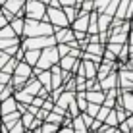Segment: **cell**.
Returning a JSON list of instances; mask_svg holds the SVG:
<instances>
[{
    "instance_id": "cell-13",
    "label": "cell",
    "mask_w": 133,
    "mask_h": 133,
    "mask_svg": "<svg viewBox=\"0 0 133 133\" xmlns=\"http://www.w3.org/2000/svg\"><path fill=\"white\" fill-rule=\"evenodd\" d=\"M39 56H41V50L31 48V50H27V54H25V62L29 64V66H37V62H39Z\"/></svg>"
},
{
    "instance_id": "cell-30",
    "label": "cell",
    "mask_w": 133,
    "mask_h": 133,
    "mask_svg": "<svg viewBox=\"0 0 133 133\" xmlns=\"http://www.w3.org/2000/svg\"><path fill=\"white\" fill-rule=\"evenodd\" d=\"M73 2H75V0H60V4H64V6H70Z\"/></svg>"
},
{
    "instance_id": "cell-23",
    "label": "cell",
    "mask_w": 133,
    "mask_h": 133,
    "mask_svg": "<svg viewBox=\"0 0 133 133\" xmlns=\"http://www.w3.org/2000/svg\"><path fill=\"white\" fill-rule=\"evenodd\" d=\"M98 108H100V104H95V102H89V104H87V110H85V112L87 114H89V116H97V114H98Z\"/></svg>"
},
{
    "instance_id": "cell-32",
    "label": "cell",
    "mask_w": 133,
    "mask_h": 133,
    "mask_svg": "<svg viewBox=\"0 0 133 133\" xmlns=\"http://www.w3.org/2000/svg\"><path fill=\"white\" fill-rule=\"evenodd\" d=\"M129 68L133 70V56H131V60H129Z\"/></svg>"
},
{
    "instance_id": "cell-25",
    "label": "cell",
    "mask_w": 133,
    "mask_h": 133,
    "mask_svg": "<svg viewBox=\"0 0 133 133\" xmlns=\"http://www.w3.org/2000/svg\"><path fill=\"white\" fill-rule=\"evenodd\" d=\"M64 12H66V17H68V21H73V19H75V14H77V10H75V8H71V6H66V10H64Z\"/></svg>"
},
{
    "instance_id": "cell-22",
    "label": "cell",
    "mask_w": 133,
    "mask_h": 133,
    "mask_svg": "<svg viewBox=\"0 0 133 133\" xmlns=\"http://www.w3.org/2000/svg\"><path fill=\"white\" fill-rule=\"evenodd\" d=\"M106 125H114L118 127V116H116V110H110L108 116H106Z\"/></svg>"
},
{
    "instance_id": "cell-4",
    "label": "cell",
    "mask_w": 133,
    "mask_h": 133,
    "mask_svg": "<svg viewBox=\"0 0 133 133\" xmlns=\"http://www.w3.org/2000/svg\"><path fill=\"white\" fill-rule=\"evenodd\" d=\"M52 43H54V39H52V35L50 37H31L29 41H25V46L23 48H35V50H39V48H46V46H52Z\"/></svg>"
},
{
    "instance_id": "cell-5",
    "label": "cell",
    "mask_w": 133,
    "mask_h": 133,
    "mask_svg": "<svg viewBox=\"0 0 133 133\" xmlns=\"http://www.w3.org/2000/svg\"><path fill=\"white\" fill-rule=\"evenodd\" d=\"M46 16H48V21L52 25H60V27H66L70 21H68V17H66V14H64L62 10H58V8H52L50 6L48 10H46Z\"/></svg>"
},
{
    "instance_id": "cell-1",
    "label": "cell",
    "mask_w": 133,
    "mask_h": 133,
    "mask_svg": "<svg viewBox=\"0 0 133 133\" xmlns=\"http://www.w3.org/2000/svg\"><path fill=\"white\" fill-rule=\"evenodd\" d=\"M31 77V66L27 64L25 60L23 62H17L16 70H14V79L10 81V83L14 85V89H19V87L25 85V81Z\"/></svg>"
},
{
    "instance_id": "cell-11",
    "label": "cell",
    "mask_w": 133,
    "mask_h": 133,
    "mask_svg": "<svg viewBox=\"0 0 133 133\" xmlns=\"http://www.w3.org/2000/svg\"><path fill=\"white\" fill-rule=\"evenodd\" d=\"M14 98L17 100L19 104H31L33 102V95H29L25 89H21V91H17L16 95H14Z\"/></svg>"
},
{
    "instance_id": "cell-15",
    "label": "cell",
    "mask_w": 133,
    "mask_h": 133,
    "mask_svg": "<svg viewBox=\"0 0 133 133\" xmlns=\"http://www.w3.org/2000/svg\"><path fill=\"white\" fill-rule=\"evenodd\" d=\"M60 123H52V122H43L39 127V133H56Z\"/></svg>"
},
{
    "instance_id": "cell-27",
    "label": "cell",
    "mask_w": 133,
    "mask_h": 133,
    "mask_svg": "<svg viewBox=\"0 0 133 133\" xmlns=\"http://www.w3.org/2000/svg\"><path fill=\"white\" fill-rule=\"evenodd\" d=\"M116 116H118V123H120V122H123V120L127 118V112L123 110V106H122V108H120V106L116 108Z\"/></svg>"
},
{
    "instance_id": "cell-19",
    "label": "cell",
    "mask_w": 133,
    "mask_h": 133,
    "mask_svg": "<svg viewBox=\"0 0 133 133\" xmlns=\"http://www.w3.org/2000/svg\"><path fill=\"white\" fill-rule=\"evenodd\" d=\"M37 73H39V81H41V85L44 83V87H46V89H50V71L48 70H44L43 73H41L39 70H35Z\"/></svg>"
},
{
    "instance_id": "cell-10",
    "label": "cell",
    "mask_w": 133,
    "mask_h": 133,
    "mask_svg": "<svg viewBox=\"0 0 133 133\" xmlns=\"http://www.w3.org/2000/svg\"><path fill=\"white\" fill-rule=\"evenodd\" d=\"M77 66H79V62H77L75 58L71 56V54H70V56H62V62H60V68H62V70H66V71H73Z\"/></svg>"
},
{
    "instance_id": "cell-3",
    "label": "cell",
    "mask_w": 133,
    "mask_h": 133,
    "mask_svg": "<svg viewBox=\"0 0 133 133\" xmlns=\"http://www.w3.org/2000/svg\"><path fill=\"white\" fill-rule=\"evenodd\" d=\"M25 10H27V17H29V19H41V17L46 14L44 4L41 2V0H27Z\"/></svg>"
},
{
    "instance_id": "cell-9",
    "label": "cell",
    "mask_w": 133,
    "mask_h": 133,
    "mask_svg": "<svg viewBox=\"0 0 133 133\" xmlns=\"http://www.w3.org/2000/svg\"><path fill=\"white\" fill-rule=\"evenodd\" d=\"M87 102H95V104H104V98H106V93H100V91H87L85 93Z\"/></svg>"
},
{
    "instance_id": "cell-2",
    "label": "cell",
    "mask_w": 133,
    "mask_h": 133,
    "mask_svg": "<svg viewBox=\"0 0 133 133\" xmlns=\"http://www.w3.org/2000/svg\"><path fill=\"white\" fill-rule=\"evenodd\" d=\"M58 60H60V54H58V48L54 46H46L41 52L39 62H37V70H48L50 66H54Z\"/></svg>"
},
{
    "instance_id": "cell-34",
    "label": "cell",
    "mask_w": 133,
    "mask_h": 133,
    "mask_svg": "<svg viewBox=\"0 0 133 133\" xmlns=\"http://www.w3.org/2000/svg\"><path fill=\"white\" fill-rule=\"evenodd\" d=\"M0 133H2V129H0Z\"/></svg>"
},
{
    "instance_id": "cell-33",
    "label": "cell",
    "mask_w": 133,
    "mask_h": 133,
    "mask_svg": "<svg viewBox=\"0 0 133 133\" xmlns=\"http://www.w3.org/2000/svg\"><path fill=\"white\" fill-rule=\"evenodd\" d=\"M0 4H6V0H0Z\"/></svg>"
},
{
    "instance_id": "cell-20",
    "label": "cell",
    "mask_w": 133,
    "mask_h": 133,
    "mask_svg": "<svg viewBox=\"0 0 133 133\" xmlns=\"http://www.w3.org/2000/svg\"><path fill=\"white\" fill-rule=\"evenodd\" d=\"M16 66H17V58H10L6 64H4V68H2V71H6V73H14V70H16Z\"/></svg>"
},
{
    "instance_id": "cell-29",
    "label": "cell",
    "mask_w": 133,
    "mask_h": 133,
    "mask_svg": "<svg viewBox=\"0 0 133 133\" xmlns=\"http://www.w3.org/2000/svg\"><path fill=\"white\" fill-rule=\"evenodd\" d=\"M56 133H73V127L70 125V123H64V127H58Z\"/></svg>"
},
{
    "instance_id": "cell-21",
    "label": "cell",
    "mask_w": 133,
    "mask_h": 133,
    "mask_svg": "<svg viewBox=\"0 0 133 133\" xmlns=\"http://www.w3.org/2000/svg\"><path fill=\"white\" fill-rule=\"evenodd\" d=\"M116 85V75H108V77H102V83H100V87L102 89H110V87H114Z\"/></svg>"
},
{
    "instance_id": "cell-17",
    "label": "cell",
    "mask_w": 133,
    "mask_h": 133,
    "mask_svg": "<svg viewBox=\"0 0 133 133\" xmlns=\"http://www.w3.org/2000/svg\"><path fill=\"white\" fill-rule=\"evenodd\" d=\"M122 106L125 108L127 114H133V93H123V102Z\"/></svg>"
},
{
    "instance_id": "cell-24",
    "label": "cell",
    "mask_w": 133,
    "mask_h": 133,
    "mask_svg": "<svg viewBox=\"0 0 133 133\" xmlns=\"http://www.w3.org/2000/svg\"><path fill=\"white\" fill-rule=\"evenodd\" d=\"M98 23H100V31H104V29L110 25V16H108V14H102V16H98Z\"/></svg>"
},
{
    "instance_id": "cell-31",
    "label": "cell",
    "mask_w": 133,
    "mask_h": 133,
    "mask_svg": "<svg viewBox=\"0 0 133 133\" xmlns=\"http://www.w3.org/2000/svg\"><path fill=\"white\" fill-rule=\"evenodd\" d=\"M129 43H131V46H133V31L129 33Z\"/></svg>"
},
{
    "instance_id": "cell-12",
    "label": "cell",
    "mask_w": 133,
    "mask_h": 133,
    "mask_svg": "<svg viewBox=\"0 0 133 133\" xmlns=\"http://www.w3.org/2000/svg\"><path fill=\"white\" fill-rule=\"evenodd\" d=\"M23 89H25L29 95H33V97H35V95H39V91H41V81H39V79H31L29 83H25Z\"/></svg>"
},
{
    "instance_id": "cell-8",
    "label": "cell",
    "mask_w": 133,
    "mask_h": 133,
    "mask_svg": "<svg viewBox=\"0 0 133 133\" xmlns=\"http://www.w3.org/2000/svg\"><path fill=\"white\" fill-rule=\"evenodd\" d=\"M87 29H89V16L83 12L81 17H75V19H73V31H81V33H85Z\"/></svg>"
},
{
    "instance_id": "cell-16",
    "label": "cell",
    "mask_w": 133,
    "mask_h": 133,
    "mask_svg": "<svg viewBox=\"0 0 133 133\" xmlns=\"http://www.w3.org/2000/svg\"><path fill=\"white\" fill-rule=\"evenodd\" d=\"M56 41H60V43H68V41H73V31H70V29H60L56 33Z\"/></svg>"
},
{
    "instance_id": "cell-6",
    "label": "cell",
    "mask_w": 133,
    "mask_h": 133,
    "mask_svg": "<svg viewBox=\"0 0 133 133\" xmlns=\"http://www.w3.org/2000/svg\"><path fill=\"white\" fill-rule=\"evenodd\" d=\"M25 4V0H6L4 4V16L10 19L14 17V14H19V8Z\"/></svg>"
},
{
    "instance_id": "cell-26",
    "label": "cell",
    "mask_w": 133,
    "mask_h": 133,
    "mask_svg": "<svg viewBox=\"0 0 133 133\" xmlns=\"http://www.w3.org/2000/svg\"><path fill=\"white\" fill-rule=\"evenodd\" d=\"M87 50H89L91 54H100V52H102V46H100L98 43H93V44H89V46H87Z\"/></svg>"
},
{
    "instance_id": "cell-18",
    "label": "cell",
    "mask_w": 133,
    "mask_h": 133,
    "mask_svg": "<svg viewBox=\"0 0 133 133\" xmlns=\"http://www.w3.org/2000/svg\"><path fill=\"white\" fill-rule=\"evenodd\" d=\"M12 29H14V33L16 35H21L23 33V27H25V21L21 19V17H17V19H12Z\"/></svg>"
},
{
    "instance_id": "cell-14",
    "label": "cell",
    "mask_w": 133,
    "mask_h": 133,
    "mask_svg": "<svg viewBox=\"0 0 133 133\" xmlns=\"http://www.w3.org/2000/svg\"><path fill=\"white\" fill-rule=\"evenodd\" d=\"M73 133H87L89 129H87V125H85V122H83V118H79V116H75L73 118Z\"/></svg>"
},
{
    "instance_id": "cell-7",
    "label": "cell",
    "mask_w": 133,
    "mask_h": 133,
    "mask_svg": "<svg viewBox=\"0 0 133 133\" xmlns=\"http://www.w3.org/2000/svg\"><path fill=\"white\" fill-rule=\"evenodd\" d=\"M16 110H17V100L14 97H8V98L0 100V116L10 114V112H16Z\"/></svg>"
},
{
    "instance_id": "cell-28",
    "label": "cell",
    "mask_w": 133,
    "mask_h": 133,
    "mask_svg": "<svg viewBox=\"0 0 133 133\" xmlns=\"http://www.w3.org/2000/svg\"><path fill=\"white\" fill-rule=\"evenodd\" d=\"M108 4H110V0H97V2H95V6H97L100 12H102V10H106Z\"/></svg>"
}]
</instances>
